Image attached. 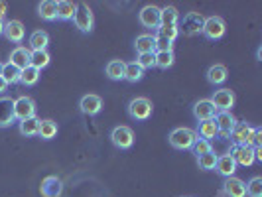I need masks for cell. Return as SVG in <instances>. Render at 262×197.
<instances>
[{"instance_id": "6da1fadb", "label": "cell", "mask_w": 262, "mask_h": 197, "mask_svg": "<svg viewBox=\"0 0 262 197\" xmlns=\"http://www.w3.org/2000/svg\"><path fill=\"white\" fill-rule=\"evenodd\" d=\"M195 138H197L195 130L193 128H187V126H178V128H173L168 134V142L176 150H191Z\"/></svg>"}, {"instance_id": "7a4b0ae2", "label": "cell", "mask_w": 262, "mask_h": 197, "mask_svg": "<svg viewBox=\"0 0 262 197\" xmlns=\"http://www.w3.org/2000/svg\"><path fill=\"white\" fill-rule=\"evenodd\" d=\"M203 24H205V16L199 12H187L178 22V32L180 36H195V34H201L203 30Z\"/></svg>"}, {"instance_id": "3957f363", "label": "cell", "mask_w": 262, "mask_h": 197, "mask_svg": "<svg viewBox=\"0 0 262 197\" xmlns=\"http://www.w3.org/2000/svg\"><path fill=\"white\" fill-rule=\"evenodd\" d=\"M154 113V105L148 97H134L128 103V117L132 120H148Z\"/></svg>"}, {"instance_id": "277c9868", "label": "cell", "mask_w": 262, "mask_h": 197, "mask_svg": "<svg viewBox=\"0 0 262 197\" xmlns=\"http://www.w3.org/2000/svg\"><path fill=\"white\" fill-rule=\"evenodd\" d=\"M213 120H215V124H217V138H223V140H229V138H231L236 122H238L231 111H219Z\"/></svg>"}, {"instance_id": "5b68a950", "label": "cell", "mask_w": 262, "mask_h": 197, "mask_svg": "<svg viewBox=\"0 0 262 197\" xmlns=\"http://www.w3.org/2000/svg\"><path fill=\"white\" fill-rule=\"evenodd\" d=\"M73 22H75V26H77L79 32H83V34H91L93 24H95V16H93L89 4L77 2V12H75V16H73Z\"/></svg>"}, {"instance_id": "8992f818", "label": "cell", "mask_w": 262, "mask_h": 197, "mask_svg": "<svg viewBox=\"0 0 262 197\" xmlns=\"http://www.w3.org/2000/svg\"><path fill=\"white\" fill-rule=\"evenodd\" d=\"M225 32H227V24H225V20L221 16H209V18H205V24H203L201 34L207 39L217 41V39L223 38Z\"/></svg>"}, {"instance_id": "52a82bcc", "label": "cell", "mask_w": 262, "mask_h": 197, "mask_svg": "<svg viewBox=\"0 0 262 197\" xmlns=\"http://www.w3.org/2000/svg\"><path fill=\"white\" fill-rule=\"evenodd\" d=\"M34 117H36V103H34V99H30L26 95L14 99V118H16L18 122L28 120V118H34Z\"/></svg>"}, {"instance_id": "ba28073f", "label": "cell", "mask_w": 262, "mask_h": 197, "mask_svg": "<svg viewBox=\"0 0 262 197\" xmlns=\"http://www.w3.org/2000/svg\"><path fill=\"white\" fill-rule=\"evenodd\" d=\"M111 142L117 146L118 150H128L134 144V132L130 126H124V124L115 126L111 130Z\"/></svg>"}, {"instance_id": "9c48e42d", "label": "cell", "mask_w": 262, "mask_h": 197, "mask_svg": "<svg viewBox=\"0 0 262 197\" xmlns=\"http://www.w3.org/2000/svg\"><path fill=\"white\" fill-rule=\"evenodd\" d=\"M252 136H254V126H250L249 122H236L235 130L231 134V140L236 146L252 148Z\"/></svg>"}, {"instance_id": "30bf717a", "label": "cell", "mask_w": 262, "mask_h": 197, "mask_svg": "<svg viewBox=\"0 0 262 197\" xmlns=\"http://www.w3.org/2000/svg\"><path fill=\"white\" fill-rule=\"evenodd\" d=\"M2 36L10 43H22L24 36H26V28L20 20H8V22H4V34Z\"/></svg>"}, {"instance_id": "8fae6325", "label": "cell", "mask_w": 262, "mask_h": 197, "mask_svg": "<svg viewBox=\"0 0 262 197\" xmlns=\"http://www.w3.org/2000/svg\"><path fill=\"white\" fill-rule=\"evenodd\" d=\"M229 156L235 160L236 166H243V168H249L254 164V152H252V148H247V146L233 144L229 150Z\"/></svg>"}, {"instance_id": "7c38bea8", "label": "cell", "mask_w": 262, "mask_h": 197, "mask_svg": "<svg viewBox=\"0 0 262 197\" xmlns=\"http://www.w3.org/2000/svg\"><path fill=\"white\" fill-rule=\"evenodd\" d=\"M235 93L231 89H219V91H213V97H211V103L215 105L217 111H231L235 106Z\"/></svg>"}, {"instance_id": "4fadbf2b", "label": "cell", "mask_w": 262, "mask_h": 197, "mask_svg": "<svg viewBox=\"0 0 262 197\" xmlns=\"http://www.w3.org/2000/svg\"><path fill=\"white\" fill-rule=\"evenodd\" d=\"M138 22L144 28H158L160 26V8L154 4H146L138 12Z\"/></svg>"}, {"instance_id": "5bb4252c", "label": "cell", "mask_w": 262, "mask_h": 197, "mask_svg": "<svg viewBox=\"0 0 262 197\" xmlns=\"http://www.w3.org/2000/svg\"><path fill=\"white\" fill-rule=\"evenodd\" d=\"M101 108H103V99H101L99 95H93L91 93V95L81 97V101H79V111H81L83 115H87V117L99 115Z\"/></svg>"}, {"instance_id": "9a60e30c", "label": "cell", "mask_w": 262, "mask_h": 197, "mask_svg": "<svg viewBox=\"0 0 262 197\" xmlns=\"http://www.w3.org/2000/svg\"><path fill=\"white\" fill-rule=\"evenodd\" d=\"M39 193L43 197H59L63 193V182L57 176H48V178L41 180Z\"/></svg>"}, {"instance_id": "2e32d148", "label": "cell", "mask_w": 262, "mask_h": 197, "mask_svg": "<svg viewBox=\"0 0 262 197\" xmlns=\"http://www.w3.org/2000/svg\"><path fill=\"white\" fill-rule=\"evenodd\" d=\"M217 113H219V111L211 103V99H199L195 105H193V117H195L199 122H203V120H213Z\"/></svg>"}, {"instance_id": "e0dca14e", "label": "cell", "mask_w": 262, "mask_h": 197, "mask_svg": "<svg viewBox=\"0 0 262 197\" xmlns=\"http://www.w3.org/2000/svg\"><path fill=\"white\" fill-rule=\"evenodd\" d=\"M14 120V99L0 97V128H8Z\"/></svg>"}, {"instance_id": "ac0fdd59", "label": "cell", "mask_w": 262, "mask_h": 197, "mask_svg": "<svg viewBox=\"0 0 262 197\" xmlns=\"http://www.w3.org/2000/svg\"><path fill=\"white\" fill-rule=\"evenodd\" d=\"M223 189L229 197H247V184L241 178H236V176L225 178Z\"/></svg>"}, {"instance_id": "d6986e66", "label": "cell", "mask_w": 262, "mask_h": 197, "mask_svg": "<svg viewBox=\"0 0 262 197\" xmlns=\"http://www.w3.org/2000/svg\"><path fill=\"white\" fill-rule=\"evenodd\" d=\"M236 166L235 160L229 156V154H223V156L217 158V164H215V171L219 173V176H223V178H233L236 171Z\"/></svg>"}, {"instance_id": "ffe728a7", "label": "cell", "mask_w": 262, "mask_h": 197, "mask_svg": "<svg viewBox=\"0 0 262 197\" xmlns=\"http://www.w3.org/2000/svg\"><path fill=\"white\" fill-rule=\"evenodd\" d=\"M28 43H30V52H43L50 46V34L43 30H36V32H32Z\"/></svg>"}, {"instance_id": "44dd1931", "label": "cell", "mask_w": 262, "mask_h": 197, "mask_svg": "<svg viewBox=\"0 0 262 197\" xmlns=\"http://www.w3.org/2000/svg\"><path fill=\"white\" fill-rule=\"evenodd\" d=\"M30 55H32V52L30 50H26L24 46H16L12 50V53H10V63L12 65H16L18 69H26L28 65H30Z\"/></svg>"}, {"instance_id": "7402d4cb", "label": "cell", "mask_w": 262, "mask_h": 197, "mask_svg": "<svg viewBox=\"0 0 262 197\" xmlns=\"http://www.w3.org/2000/svg\"><path fill=\"white\" fill-rule=\"evenodd\" d=\"M134 50L136 53H154L156 52V38L152 34H140L134 39Z\"/></svg>"}, {"instance_id": "603a6c76", "label": "cell", "mask_w": 262, "mask_h": 197, "mask_svg": "<svg viewBox=\"0 0 262 197\" xmlns=\"http://www.w3.org/2000/svg\"><path fill=\"white\" fill-rule=\"evenodd\" d=\"M55 4H57V20H59V22H69V20H73V16L77 12V2L59 0V2H55Z\"/></svg>"}, {"instance_id": "cb8c5ba5", "label": "cell", "mask_w": 262, "mask_h": 197, "mask_svg": "<svg viewBox=\"0 0 262 197\" xmlns=\"http://www.w3.org/2000/svg\"><path fill=\"white\" fill-rule=\"evenodd\" d=\"M227 77H229V69L223 63H215L207 69V81L211 85H223Z\"/></svg>"}, {"instance_id": "d4e9b609", "label": "cell", "mask_w": 262, "mask_h": 197, "mask_svg": "<svg viewBox=\"0 0 262 197\" xmlns=\"http://www.w3.org/2000/svg\"><path fill=\"white\" fill-rule=\"evenodd\" d=\"M38 16L46 22H55L57 20V4L53 0H43L38 4Z\"/></svg>"}, {"instance_id": "484cf974", "label": "cell", "mask_w": 262, "mask_h": 197, "mask_svg": "<svg viewBox=\"0 0 262 197\" xmlns=\"http://www.w3.org/2000/svg\"><path fill=\"white\" fill-rule=\"evenodd\" d=\"M124 61L122 59H111L105 67V73L106 77L111 79V81H122L124 79Z\"/></svg>"}, {"instance_id": "4316f807", "label": "cell", "mask_w": 262, "mask_h": 197, "mask_svg": "<svg viewBox=\"0 0 262 197\" xmlns=\"http://www.w3.org/2000/svg\"><path fill=\"white\" fill-rule=\"evenodd\" d=\"M180 12L176 6H164L160 8V26H178Z\"/></svg>"}, {"instance_id": "83f0119b", "label": "cell", "mask_w": 262, "mask_h": 197, "mask_svg": "<svg viewBox=\"0 0 262 197\" xmlns=\"http://www.w3.org/2000/svg\"><path fill=\"white\" fill-rule=\"evenodd\" d=\"M20 75H22V69H18L16 65H12L10 61L2 63V71H0V77L4 79L8 85H16L20 83Z\"/></svg>"}, {"instance_id": "f1b7e54d", "label": "cell", "mask_w": 262, "mask_h": 197, "mask_svg": "<svg viewBox=\"0 0 262 197\" xmlns=\"http://www.w3.org/2000/svg\"><path fill=\"white\" fill-rule=\"evenodd\" d=\"M197 138H203V140H213V138H217V124H215V120H203V122H199V126H197Z\"/></svg>"}, {"instance_id": "f546056e", "label": "cell", "mask_w": 262, "mask_h": 197, "mask_svg": "<svg viewBox=\"0 0 262 197\" xmlns=\"http://www.w3.org/2000/svg\"><path fill=\"white\" fill-rule=\"evenodd\" d=\"M57 122H53L52 118H46V120H39V132L38 136L41 140H53L57 136Z\"/></svg>"}, {"instance_id": "4dcf8cb0", "label": "cell", "mask_w": 262, "mask_h": 197, "mask_svg": "<svg viewBox=\"0 0 262 197\" xmlns=\"http://www.w3.org/2000/svg\"><path fill=\"white\" fill-rule=\"evenodd\" d=\"M18 130L22 136H26V138H32V136H38L39 132V118L34 117V118H28V120H22L20 124H18Z\"/></svg>"}, {"instance_id": "1f68e13d", "label": "cell", "mask_w": 262, "mask_h": 197, "mask_svg": "<svg viewBox=\"0 0 262 197\" xmlns=\"http://www.w3.org/2000/svg\"><path fill=\"white\" fill-rule=\"evenodd\" d=\"M50 61H52V55H50L48 50H43V52H32V55H30V65L39 69V71L50 65Z\"/></svg>"}, {"instance_id": "d6a6232c", "label": "cell", "mask_w": 262, "mask_h": 197, "mask_svg": "<svg viewBox=\"0 0 262 197\" xmlns=\"http://www.w3.org/2000/svg\"><path fill=\"white\" fill-rule=\"evenodd\" d=\"M142 77H144V71L138 67L136 61H130V63L124 65V81H128V83H138V81H142Z\"/></svg>"}, {"instance_id": "836d02e7", "label": "cell", "mask_w": 262, "mask_h": 197, "mask_svg": "<svg viewBox=\"0 0 262 197\" xmlns=\"http://www.w3.org/2000/svg\"><path fill=\"white\" fill-rule=\"evenodd\" d=\"M39 69H36V67L28 65L26 69H22V75H20V83L24 85V87H34L36 83L39 81Z\"/></svg>"}, {"instance_id": "e575fe53", "label": "cell", "mask_w": 262, "mask_h": 197, "mask_svg": "<svg viewBox=\"0 0 262 197\" xmlns=\"http://www.w3.org/2000/svg\"><path fill=\"white\" fill-rule=\"evenodd\" d=\"M154 59H156L158 69H170L176 61L173 52H154Z\"/></svg>"}, {"instance_id": "d590c367", "label": "cell", "mask_w": 262, "mask_h": 197, "mask_svg": "<svg viewBox=\"0 0 262 197\" xmlns=\"http://www.w3.org/2000/svg\"><path fill=\"white\" fill-rule=\"evenodd\" d=\"M217 158H219V154H215V150H213V152H209V154L199 156V158H197V166H199V170H205V171L215 170Z\"/></svg>"}, {"instance_id": "8d00e7d4", "label": "cell", "mask_w": 262, "mask_h": 197, "mask_svg": "<svg viewBox=\"0 0 262 197\" xmlns=\"http://www.w3.org/2000/svg\"><path fill=\"white\" fill-rule=\"evenodd\" d=\"M191 152H193V156L195 158L203 156V154H209V152H213V144H211L209 140L195 138V142H193V146H191Z\"/></svg>"}, {"instance_id": "74e56055", "label": "cell", "mask_w": 262, "mask_h": 197, "mask_svg": "<svg viewBox=\"0 0 262 197\" xmlns=\"http://www.w3.org/2000/svg\"><path fill=\"white\" fill-rule=\"evenodd\" d=\"M247 195L249 197H262V178L254 176L247 182Z\"/></svg>"}, {"instance_id": "f35d334b", "label": "cell", "mask_w": 262, "mask_h": 197, "mask_svg": "<svg viewBox=\"0 0 262 197\" xmlns=\"http://www.w3.org/2000/svg\"><path fill=\"white\" fill-rule=\"evenodd\" d=\"M156 36H162V38L170 39L171 43L180 38V32H178V26H158L156 28Z\"/></svg>"}, {"instance_id": "ab89813d", "label": "cell", "mask_w": 262, "mask_h": 197, "mask_svg": "<svg viewBox=\"0 0 262 197\" xmlns=\"http://www.w3.org/2000/svg\"><path fill=\"white\" fill-rule=\"evenodd\" d=\"M136 63L138 67L146 71V69H152V67H156V59H154V53H140L138 55V59H136Z\"/></svg>"}, {"instance_id": "60d3db41", "label": "cell", "mask_w": 262, "mask_h": 197, "mask_svg": "<svg viewBox=\"0 0 262 197\" xmlns=\"http://www.w3.org/2000/svg\"><path fill=\"white\" fill-rule=\"evenodd\" d=\"M156 38V52H173V43L170 39L162 38V36H154Z\"/></svg>"}, {"instance_id": "b9f144b4", "label": "cell", "mask_w": 262, "mask_h": 197, "mask_svg": "<svg viewBox=\"0 0 262 197\" xmlns=\"http://www.w3.org/2000/svg\"><path fill=\"white\" fill-rule=\"evenodd\" d=\"M252 148H262V128L254 126V136H252Z\"/></svg>"}, {"instance_id": "7bdbcfd3", "label": "cell", "mask_w": 262, "mask_h": 197, "mask_svg": "<svg viewBox=\"0 0 262 197\" xmlns=\"http://www.w3.org/2000/svg\"><path fill=\"white\" fill-rule=\"evenodd\" d=\"M4 16H6V4L0 2V22H4Z\"/></svg>"}, {"instance_id": "ee69618b", "label": "cell", "mask_w": 262, "mask_h": 197, "mask_svg": "<svg viewBox=\"0 0 262 197\" xmlns=\"http://www.w3.org/2000/svg\"><path fill=\"white\" fill-rule=\"evenodd\" d=\"M6 91H8V83L0 77V95H2V93H6Z\"/></svg>"}, {"instance_id": "f6af8a7d", "label": "cell", "mask_w": 262, "mask_h": 197, "mask_svg": "<svg viewBox=\"0 0 262 197\" xmlns=\"http://www.w3.org/2000/svg\"><path fill=\"white\" fill-rule=\"evenodd\" d=\"M4 34V22H0V36Z\"/></svg>"}, {"instance_id": "bcb514c9", "label": "cell", "mask_w": 262, "mask_h": 197, "mask_svg": "<svg viewBox=\"0 0 262 197\" xmlns=\"http://www.w3.org/2000/svg\"><path fill=\"white\" fill-rule=\"evenodd\" d=\"M0 71H2V63H0Z\"/></svg>"}]
</instances>
